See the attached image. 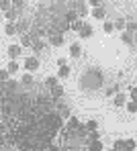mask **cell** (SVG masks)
Segmentation results:
<instances>
[{
    "label": "cell",
    "instance_id": "cell-13",
    "mask_svg": "<svg viewBox=\"0 0 137 151\" xmlns=\"http://www.w3.org/2000/svg\"><path fill=\"white\" fill-rule=\"evenodd\" d=\"M19 82H21V86H23V88H31L35 80H33V74H25L21 80H19Z\"/></svg>",
    "mask_w": 137,
    "mask_h": 151
},
{
    "label": "cell",
    "instance_id": "cell-35",
    "mask_svg": "<svg viewBox=\"0 0 137 151\" xmlns=\"http://www.w3.org/2000/svg\"><path fill=\"white\" fill-rule=\"evenodd\" d=\"M90 6H92V8H98V6H102V4H100V0H90Z\"/></svg>",
    "mask_w": 137,
    "mask_h": 151
},
{
    "label": "cell",
    "instance_id": "cell-23",
    "mask_svg": "<svg viewBox=\"0 0 137 151\" xmlns=\"http://www.w3.org/2000/svg\"><path fill=\"white\" fill-rule=\"evenodd\" d=\"M6 70H8V74H17V72L21 70V65H19V61H8Z\"/></svg>",
    "mask_w": 137,
    "mask_h": 151
},
{
    "label": "cell",
    "instance_id": "cell-29",
    "mask_svg": "<svg viewBox=\"0 0 137 151\" xmlns=\"http://www.w3.org/2000/svg\"><path fill=\"white\" fill-rule=\"evenodd\" d=\"M82 27H84V21H82V19H78L76 23H72V25H70V31H78V33H80V31H82Z\"/></svg>",
    "mask_w": 137,
    "mask_h": 151
},
{
    "label": "cell",
    "instance_id": "cell-33",
    "mask_svg": "<svg viewBox=\"0 0 137 151\" xmlns=\"http://www.w3.org/2000/svg\"><path fill=\"white\" fill-rule=\"evenodd\" d=\"M125 108H127V110H129V112H137V102H127V104H125Z\"/></svg>",
    "mask_w": 137,
    "mask_h": 151
},
{
    "label": "cell",
    "instance_id": "cell-9",
    "mask_svg": "<svg viewBox=\"0 0 137 151\" xmlns=\"http://www.w3.org/2000/svg\"><path fill=\"white\" fill-rule=\"evenodd\" d=\"M92 17H94L96 21H105V19H107V10H105V6L94 8V10H92Z\"/></svg>",
    "mask_w": 137,
    "mask_h": 151
},
{
    "label": "cell",
    "instance_id": "cell-18",
    "mask_svg": "<svg viewBox=\"0 0 137 151\" xmlns=\"http://www.w3.org/2000/svg\"><path fill=\"white\" fill-rule=\"evenodd\" d=\"M33 41H35V39H33L29 33L21 35V45H23V47H33Z\"/></svg>",
    "mask_w": 137,
    "mask_h": 151
},
{
    "label": "cell",
    "instance_id": "cell-28",
    "mask_svg": "<svg viewBox=\"0 0 137 151\" xmlns=\"http://www.w3.org/2000/svg\"><path fill=\"white\" fill-rule=\"evenodd\" d=\"M10 8H12V2L10 0H0V10L2 12H8Z\"/></svg>",
    "mask_w": 137,
    "mask_h": 151
},
{
    "label": "cell",
    "instance_id": "cell-22",
    "mask_svg": "<svg viewBox=\"0 0 137 151\" xmlns=\"http://www.w3.org/2000/svg\"><path fill=\"white\" fill-rule=\"evenodd\" d=\"M70 65H63V68H59V72H57V78H61V80H66V78H70Z\"/></svg>",
    "mask_w": 137,
    "mask_h": 151
},
{
    "label": "cell",
    "instance_id": "cell-15",
    "mask_svg": "<svg viewBox=\"0 0 137 151\" xmlns=\"http://www.w3.org/2000/svg\"><path fill=\"white\" fill-rule=\"evenodd\" d=\"M78 127H80V121H78L74 114H72V116L68 119V123H66V129H70V131H76Z\"/></svg>",
    "mask_w": 137,
    "mask_h": 151
},
{
    "label": "cell",
    "instance_id": "cell-7",
    "mask_svg": "<svg viewBox=\"0 0 137 151\" xmlns=\"http://www.w3.org/2000/svg\"><path fill=\"white\" fill-rule=\"evenodd\" d=\"M49 96H51V100H57V98H61V96H63V86H61V84L53 86V88L49 90Z\"/></svg>",
    "mask_w": 137,
    "mask_h": 151
},
{
    "label": "cell",
    "instance_id": "cell-21",
    "mask_svg": "<svg viewBox=\"0 0 137 151\" xmlns=\"http://www.w3.org/2000/svg\"><path fill=\"white\" fill-rule=\"evenodd\" d=\"M63 19H66V23H68V25H72V23H76V21H78V14H76L74 10H68Z\"/></svg>",
    "mask_w": 137,
    "mask_h": 151
},
{
    "label": "cell",
    "instance_id": "cell-32",
    "mask_svg": "<svg viewBox=\"0 0 137 151\" xmlns=\"http://www.w3.org/2000/svg\"><path fill=\"white\" fill-rule=\"evenodd\" d=\"M102 29H105V33H112V31H115V25H112L110 21H105V25H102Z\"/></svg>",
    "mask_w": 137,
    "mask_h": 151
},
{
    "label": "cell",
    "instance_id": "cell-36",
    "mask_svg": "<svg viewBox=\"0 0 137 151\" xmlns=\"http://www.w3.org/2000/svg\"><path fill=\"white\" fill-rule=\"evenodd\" d=\"M66 63H68V61H66V59H63V57H59V59H57V65H59V68H63V65H66Z\"/></svg>",
    "mask_w": 137,
    "mask_h": 151
},
{
    "label": "cell",
    "instance_id": "cell-3",
    "mask_svg": "<svg viewBox=\"0 0 137 151\" xmlns=\"http://www.w3.org/2000/svg\"><path fill=\"white\" fill-rule=\"evenodd\" d=\"M39 57L37 55H31V57H27L25 59V70H27V74H33V72H37L39 70Z\"/></svg>",
    "mask_w": 137,
    "mask_h": 151
},
{
    "label": "cell",
    "instance_id": "cell-37",
    "mask_svg": "<svg viewBox=\"0 0 137 151\" xmlns=\"http://www.w3.org/2000/svg\"><path fill=\"white\" fill-rule=\"evenodd\" d=\"M47 151H59V147H57V145H53V143H51V145H47Z\"/></svg>",
    "mask_w": 137,
    "mask_h": 151
},
{
    "label": "cell",
    "instance_id": "cell-39",
    "mask_svg": "<svg viewBox=\"0 0 137 151\" xmlns=\"http://www.w3.org/2000/svg\"><path fill=\"white\" fill-rule=\"evenodd\" d=\"M109 151H115V149H109Z\"/></svg>",
    "mask_w": 137,
    "mask_h": 151
},
{
    "label": "cell",
    "instance_id": "cell-17",
    "mask_svg": "<svg viewBox=\"0 0 137 151\" xmlns=\"http://www.w3.org/2000/svg\"><path fill=\"white\" fill-rule=\"evenodd\" d=\"M70 55H72V57H80V55H82L80 43H72V45H70Z\"/></svg>",
    "mask_w": 137,
    "mask_h": 151
},
{
    "label": "cell",
    "instance_id": "cell-5",
    "mask_svg": "<svg viewBox=\"0 0 137 151\" xmlns=\"http://www.w3.org/2000/svg\"><path fill=\"white\" fill-rule=\"evenodd\" d=\"M49 45H53V47H59V45H63V35L61 33H49Z\"/></svg>",
    "mask_w": 137,
    "mask_h": 151
},
{
    "label": "cell",
    "instance_id": "cell-30",
    "mask_svg": "<svg viewBox=\"0 0 137 151\" xmlns=\"http://www.w3.org/2000/svg\"><path fill=\"white\" fill-rule=\"evenodd\" d=\"M125 145H127V151H137V143L133 139H125Z\"/></svg>",
    "mask_w": 137,
    "mask_h": 151
},
{
    "label": "cell",
    "instance_id": "cell-31",
    "mask_svg": "<svg viewBox=\"0 0 137 151\" xmlns=\"http://www.w3.org/2000/svg\"><path fill=\"white\" fill-rule=\"evenodd\" d=\"M10 80V74H8V70H0V82L4 84V82H8Z\"/></svg>",
    "mask_w": 137,
    "mask_h": 151
},
{
    "label": "cell",
    "instance_id": "cell-34",
    "mask_svg": "<svg viewBox=\"0 0 137 151\" xmlns=\"http://www.w3.org/2000/svg\"><path fill=\"white\" fill-rule=\"evenodd\" d=\"M129 100L137 102V88H131V90H129Z\"/></svg>",
    "mask_w": 137,
    "mask_h": 151
},
{
    "label": "cell",
    "instance_id": "cell-38",
    "mask_svg": "<svg viewBox=\"0 0 137 151\" xmlns=\"http://www.w3.org/2000/svg\"><path fill=\"white\" fill-rule=\"evenodd\" d=\"M0 121H2V114H0Z\"/></svg>",
    "mask_w": 137,
    "mask_h": 151
},
{
    "label": "cell",
    "instance_id": "cell-14",
    "mask_svg": "<svg viewBox=\"0 0 137 151\" xmlns=\"http://www.w3.org/2000/svg\"><path fill=\"white\" fill-rule=\"evenodd\" d=\"M112 25H115V29H117V31H121V33H125V29H127V19H123V17H119V19H117V21H115Z\"/></svg>",
    "mask_w": 137,
    "mask_h": 151
},
{
    "label": "cell",
    "instance_id": "cell-25",
    "mask_svg": "<svg viewBox=\"0 0 137 151\" xmlns=\"http://www.w3.org/2000/svg\"><path fill=\"white\" fill-rule=\"evenodd\" d=\"M121 39H123V41H125L127 45H133V43H135L133 35H131V33H127V31H125V33H121Z\"/></svg>",
    "mask_w": 137,
    "mask_h": 151
},
{
    "label": "cell",
    "instance_id": "cell-19",
    "mask_svg": "<svg viewBox=\"0 0 137 151\" xmlns=\"http://www.w3.org/2000/svg\"><path fill=\"white\" fill-rule=\"evenodd\" d=\"M4 33H6V35H19L17 25H14V23H6V25H4Z\"/></svg>",
    "mask_w": 137,
    "mask_h": 151
},
{
    "label": "cell",
    "instance_id": "cell-11",
    "mask_svg": "<svg viewBox=\"0 0 137 151\" xmlns=\"http://www.w3.org/2000/svg\"><path fill=\"white\" fill-rule=\"evenodd\" d=\"M74 12L78 14V19H82V17H86L88 8H86V4H84V2H76V6H74Z\"/></svg>",
    "mask_w": 137,
    "mask_h": 151
},
{
    "label": "cell",
    "instance_id": "cell-16",
    "mask_svg": "<svg viewBox=\"0 0 137 151\" xmlns=\"http://www.w3.org/2000/svg\"><path fill=\"white\" fill-rule=\"evenodd\" d=\"M86 145H88V151H102V147H105L102 145V139L100 141H88Z\"/></svg>",
    "mask_w": 137,
    "mask_h": 151
},
{
    "label": "cell",
    "instance_id": "cell-20",
    "mask_svg": "<svg viewBox=\"0 0 137 151\" xmlns=\"http://www.w3.org/2000/svg\"><path fill=\"white\" fill-rule=\"evenodd\" d=\"M112 149L115 151H127V145H125V139H117L112 143Z\"/></svg>",
    "mask_w": 137,
    "mask_h": 151
},
{
    "label": "cell",
    "instance_id": "cell-4",
    "mask_svg": "<svg viewBox=\"0 0 137 151\" xmlns=\"http://www.w3.org/2000/svg\"><path fill=\"white\" fill-rule=\"evenodd\" d=\"M14 25H17L19 35H25V33H29V31H31V21H29V19H25V17H21Z\"/></svg>",
    "mask_w": 137,
    "mask_h": 151
},
{
    "label": "cell",
    "instance_id": "cell-10",
    "mask_svg": "<svg viewBox=\"0 0 137 151\" xmlns=\"http://www.w3.org/2000/svg\"><path fill=\"white\" fill-rule=\"evenodd\" d=\"M4 17H6V21H8V23H17V21L21 19L19 10H14V8H10L8 12H4Z\"/></svg>",
    "mask_w": 137,
    "mask_h": 151
},
{
    "label": "cell",
    "instance_id": "cell-2",
    "mask_svg": "<svg viewBox=\"0 0 137 151\" xmlns=\"http://www.w3.org/2000/svg\"><path fill=\"white\" fill-rule=\"evenodd\" d=\"M39 125H41L43 131H55V133H59V131L63 129V119L53 110V112H47Z\"/></svg>",
    "mask_w": 137,
    "mask_h": 151
},
{
    "label": "cell",
    "instance_id": "cell-12",
    "mask_svg": "<svg viewBox=\"0 0 137 151\" xmlns=\"http://www.w3.org/2000/svg\"><path fill=\"white\" fill-rule=\"evenodd\" d=\"M112 104H115V106H125V104H127V96L121 94V92H117V94L112 96Z\"/></svg>",
    "mask_w": 137,
    "mask_h": 151
},
{
    "label": "cell",
    "instance_id": "cell-27",
    "mask_svg": "<svg viewBox=\"0 0 137 151\" xmlns=\"http://www.w3.org/2000/svg\"><path fill=\"white\" fill-rule=\"evenodd\" d=\"M102 139V133L100 131H92V133H88V141H100Z\"/></svg>",
    "mask_w": 137,
    "mask_h": 151
},
{
    "label": "cell",
    "instance_id": "cell-6",
    "mask_svg": "<svg viewBox=\"0 0 137 151\" xmlns=\"http://www.w3.org/2000/svg\"><path fill=\"white\" fill-rule=\"evenodd\" d=\"M21 45H17V43H14V45H10V47H8V57H10V61H17V59H19V57H21Z\"/></svg>",
    "mask_w": 137,
    "mask_h": 151
},
{
    "label": "cell",
    "instance_id": "cell-8",
    "mask_svg": "<svg viewBox=\"0 0 137 151\" xmlns=\"http://www.w3.org/2000/svg\"><path fill=\"white\" fill-rule=\"evenodd\" d=\"M82 39H90L92 35H94V29H92V25H88V23H84V27H82V31L78 33Z\"/></svg>",
    "mask_w": 137,
    "mask_h": 151
},
{
    "label": "cell",
    "instance_id": "cell-24",
    "mask_svg": "<svg viewBox=\"0 0 137 151\" xmlns=\"http://www.w3.org/2000/svg\"><path fill=\"white\" fill-rule=\"evenodd\" d=\"M59 82H57V78H53V76H49V78H45V88L47 90H51L53 86H57Z\"/></svg>",
    "mask_w": 137,
    "mask_h": 151
},
{
    "label": "cell",
    "instance_id": "cell-1",
    "mask_svg": "<svg viewBox=\"0 0 137 151\" xmlns=\"http://www.w3.org/2000/svg\"><path fill=\"white\" fill-rule=\"evenodd\" d=\"M102 84H105V76L98 70H88L80 78V88H84V90H98Z\"/></svg>",
    "mask_w": 137,
    "mask_h": 151
},
{
    "label": "cell",
    "instance_id": "cell-26",
    "mask_svg": "<svg viewBox=\"0 0 137 151\" xmlns=\"http://www.w3.org/2000/svg\"><path fill=\"white\" fill-rule=\"evenodd\" d=\"M84 125H86V131H88V133H92V131H98V123H96V121H86Z\"/></svg>",
    "mask_w": 137,
    "mask_h": 151
}]
</instances>
